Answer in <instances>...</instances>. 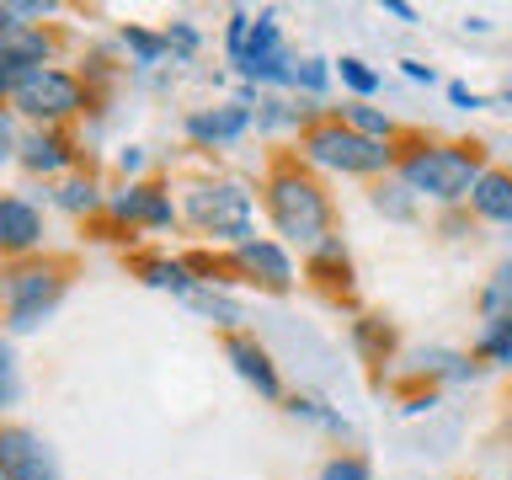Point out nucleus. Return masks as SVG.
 <instances>
[{
    "label": "nucleus",
    "instance_id": "nucleus-1",
    "mask_svg": "<svg viewBox=\"0 0 512 480\" xmlns=\"http://www.w3.org/2000/svg\"><path fill=\"white\" fill-rule=\"evenodd\" d=\"M267 214H272V224H278V235L294 240V246L320 251L331 240V203H326V192H320L304 171H294V166L272 171Z\"/></svg>",
    "mask_w": 512,
    "mask_h": 480
},
{
    "label": "nucleus",
    "instance_id": "nucleus-2",
    "mask_svg": "<svg viewBox=\"0 0 512 480\" xmlns=\"http://www.w3.org/2000/svg\"><path fill=\"white\" fill-rule=\"evenodd\" d=\"M64 299V267L59 262H16L0 272V310H6V331L27 336L43 331L48 315Z\"/></svg>",
    "mask_w": 512,
    "mask_h": 480
},
{
    "label": "nucleus",
    "instance_id": "nucleus-3",
    "mask_svg": "<svg viewBox=\"0 0 512 480\" xmlns=\"http://www.w3.org/2000/svg\"><path fill=\"white\" fill-rule=\"evenodd\" d=\"M400 182H406L416 198L432 203H459L470 198L480 182V155L475 150H454V144H422L400 160Z\"/></svg>",
    "mask_w": 512,
    "mask_h": 480
},
{
    "label": "nucleus",
    "instance_id": "nucleus-4",
    "mask_svg": "<svg viewBox=\"0 0 512 480\" xmlns=\"http://www.w3.org/2000/svg\"><path fill=\"white\" fill-rule=\"evenodd\" d=\"M86 102H91V91L80 86V75L59 70V64H43V70L22 75V86H16V96H11V112L32 128H59V123L80 118Z\"/></svg>",
    "mask_w": 512,
    "mask_h": 480
},
{
    "label": "nucleus",
    "instance_id": "nucleus-5",
    "mask_svg": "<svg viewBox=\"0 0 512 480\" xmlns=\"http://www.w3.org/2000/svg\"><path fill=\"white\" fill-rule=\"evenodd\" d=\"M304 160L310 166H326V171H342V176H379L395 166V150L379 139H363L358 128L347 123H315L304 134Z\"/></svg>",
    "mask_w": 512,
    "mask_h": 480
},
{
    "label": "nucleus",
    "instance_id": "nucleus-6",
    "mask_svg": "<svg viewBox=\"0 0 512 480\" xmlns=\"http://www.w3.org/2000/svg\"><path fill=\"white\" fill-rule=\"evenodd\" d=\"M251 192L240 187V182H203V187H192L187 192V219L198 224L203 235H214V240H230V246H246L251 235Z\"/></svg>",
    "mask_w": 512,
    "mask_h": 480
},
{
    "label": "nucleus",
    "instance_id": "nucleus-7",
    "mask_svg": "<svg viewBox=\"0 0 512 480\" xmlns=\"http://www.w3.org/2000/svg\"><path fill=\"white\" fill-rule=\"evenodd\" d=\"M235 70L246 75V80H262V86H288V75H294V59H288V48H283L278 11H256L251 38H246V54L235 59Z\"/></svg>",
    "mask_w": 512,
    "mask_h": 480
},
{
    "label": "nucleus",
    "instance_id": "nucleus-8",
    "mask_svg": "<svg viewBox=\"0 0 512 480\" xmlns=\"http://www.w3.org/2000/svg\"><path fill=\"white\" fill-rule=\"evenodd\" d=\"M0 480H59V454L43 432L0 427Z\"/></svg>",
    "mask_w": 512,
    "mask_h": 480
},
{
    "label": "nucleus",
    "instance_id": "nucleus-9",
    "mask_svg": "<svg viewBox=\"0 0 512 480\" xmlns=\"http://www.w3.org/2000/svg\"><path fill=\"white\" fill-rule=\"evenodd\" d=\"M107 214L118 219V224H144V230H166V224L176 219V203H171L160 187H150V182H128V187H118V192L107 198Z\"/></svg>",
    "mask_w": 512,
    "mask_h": 480
},
{
    "label": "nucleus",
    "instance_id": "nucleus-10",
    "mask_svg": "<svg viewBox=\"0 0 512 480\" xmlns=\"http://www.w3.org/2000/svg\"><path fill=\"white\" fill-rule=\"evenodd\" d=\"M38 246H43V214H38V203L6 192V198H0V256H32Z\"/></svg>",
    "mask_w": 512,
    "mask_h": 480
},
{
    "label": "nucleus",
    "instance_id": "nucleus-11",
    "mask_svg": "<svg viewBox=\"0 0 512 480\" xmlns=\"http://www.w3.org/2000/svg\"><path fill=\"white\" fill-rule=\"evenodd\" d=\"M224 358L235 363V374L246 379L262 400H278V395H283L278 363H272V352H267L262 342H256V336H230V342H224Z\"/></svg>",
    "mask_w": 512,
    "mask_h": 480
},
{
    "label": "nucleus",
    "instance_id": "nucleus-12",
    "mask_svg": "<svg viewBox=\"0 0 512 480\" xmlns=\"http://www.w3.org/2000/svg\"><path fill=\"white\" fill-rule=\"evenodd\" d=\"M256 128V112L246 102H224V107H203V112H192L187 118V139H198V144H235L240 134H251Z\"/></svg>",
    "mask_w": 512,
    "mask_h": 480
},
{
    "label": "nucleus",
    "instance_id": "nucleus-13",
    "mask_svg": "<svg viewBox=\"0 0 512 480\" xmlns=\"http://www.w3.org/2000/svg\"><path fill=\"white\" fill-rule=\"evenodd\" d=\"M22 166L32 171V176H64L75 166V150H70V139L59 134V128H32V134L22 139Z\"/></svg>",
    "mask_w": 512,
    "mask_h": 480
},
{
    "label": "nucleus",
    "instance_id": "nucleus-14",
    "mask_svg": "<svg viewBox=\"0 0 512 480\" xmlns=\"http://www.w3.org/2000/svg\"><path fill=\"white\" fill-rule=\"evenodd\" d=\"M235 262L246 267L256 283H267V288L294 283V262H288V251L278 246V240H246V246H235Z\"/></svg>",
    "mask_w": 512,
    "mask_h": 480
},
{
    "label": "nucleus",
    "instance_id": "nucleus-15",
    "mask_svg": "<svg viewBox=\"0 0 512 480\" xmlns=\"http://www.w3.org/2000/svg\"><path fill=\"white\" fill-rule=\"evenodd\" d=\"M475 214L491 224H512V171H480V182L470 192Z\"/></svg>",
    "mask_w": 512,
    "mask_h": 480
},
{
    "label": "nucleus",
    "instance_id": "nucleus-16",
    "mask_svg": "<svg viewBox=\"0 0 512 480\" xmlns=\"http://www.w3.org/2000/svg\"><path fill=\"white\" fill-rule=\"evenodd\" d=\"M182 304L198 310L203 320H214V326H240V320H246V304H240L235 294H224V288H214V283H198Z\"/></svg>",
    "mask_w": 512,
    "mask_h": 480
},
{
    "label": "nucleus",
    "instance_id": "nucleus-17",
    "mask_svg": "<svg viewBox=\"0 0 512 480\" xmlns=\"http://www.w3.org/2000/svg\"><path fill=\"white\" fill-rule=\"evenodd\" d=\"M54 203L64 208V214H96V208H107V198H102V182H96L91 171H70L59 182V192H54Z\"/></svg>",
    "mask_w": 512,
    "mask_h": 480
},
{
    "label": "nucleus",
    "instance_id": "nucleus-18",
    "mask_svg": "<svg viewBox=\"0 0 512 480\" xmlns=\"http://www.w3.org/2000/svg\"><path fill=\"white\" fill-rule=\"evenodd\" d=\"M288 416H294V422H304V427H315V432H336V438H352V422L342 411H331L326 400L320 395H288Z\"/></svg>",
    "mask_w": 512,
    "mask_h": 480
},
{
    "label": "nucleus",
    "instance_id": "nucleus-19",
    "mask_svg": "<svg viewBox=\"0 0 512 480\" xmlns=\"http://www.w3.org/2000/svg\"><path fill=\"white\" fill-rule=\"evenodd\" d=\"M118 43H123V54L134 59L139 75H150L155 64H166V54H171V48H166V32H150V27H134V22L118 32Z\"/></svg>",
    "mask_w": 512,
    "mask_h": 480
},
{
    "label": "nucleus",
    "instance_id": "nucleus-20",
    "mask_svg": "<svg viewBox=\"0 0 512 480\" xmlns=\"http://www.w3.org/2000/svg\"><path fill=\"white\" fill-rule=\"evenodd\" d=\"M139 272H144V283H150V288H160V294H176V299H187L192 288H198L192 267L176 262V256H150V262H144Z\"/></svg>",
    "mask_w": 512,
    "mask_h": 480
},
{
    "label": "nucleus",
    "instance_id": "nucleus-21",
    "mask_svg": "<svg viewBox=\"0 0 512 480\" xmlns=\"http://www.w3.org/2000/svg\"><path fill=\"white\" fill-rule=\"evenodd\" d=\"M22 406V358H16L11 331H0V411Z\"/></svg>",
    "mask_w": 512,
    "mask_h": 480
},
{
    "label": "nucleus",
    "instance_id": "nucleus-22",
    "mask_svg": "<svg viewBox=\"0 0 512 480\" xmlns=\"http://www.w3.org/2000/svg\"><path fill=\"white\" fill-rule=\"evenodd\" d=\"M480 315L486 320H512V262L496 267V278L480 288Z\"/></svg>",
    "mask_w": 512,
    "mask_h": 480
},
{
    "label": "nucleus",
    "instance_id": "nucleus-23",
    "mask_svg": "<svg viewBox=\"0 0 512 480\" xmlns=\"http://www.w3.org/2000/svg\"><path fill=\"white\" fill-rule=\"evenodd\" d=\"M336 75H342V86H347L352 96H374V91L384 86V75H379L368 59H358V54H342V59H336Z\"/></svg>",
    "mask_w": 512,
    "mask_h": 480
},
{
    "label": "nucleus",
    "instance_id": "nucleus-24",
    "mask_svg": "<svg viewBox=\"0 0 512 480\" xmlns=\"http://www.w3.org/2000/svg\"><path fill=\"white\" fill-rule=\"evenodd\" d=\"M475 352L486 363H512V320H486V331H480V342H475Z\"/></svg>",
    "mask_w": 512,
    "mask_h": 480
},
{
    "label": "nucleus",
    "instance_id": "nucleus-25",
    "mask_svg": "<svg viewBox=\"0 0 512 480\" xmlns=\"http://www.w3.org/2000/svg\"><path fill=\"white\" fill-rule=\"evenodd\" d=\"M331 64L326 59H294V75H288V86H299V91H310V96H320L331 86Z\"/></svg>",
    "mask_w": 512,
    "mask_h": 480
},
{
    "label": "nucleus",
    "instance_id": "nucleus-26",
    "mask_svg": "<svg viewBox=\"0 0 512 480\" xmlns=\"http://www.w3.org/2000/svg\"><path fill=\"white\" fill-rule=\"evenodd\" d=\"M347 128H358L363 139H379V144H390V134H395V123L384 118V112H374V107H347V118H342Z\"/></svg>",
    "mask_w": 512,
    "mask_h": 480
},
{
    "label": "nucleus",
    "instance_id": "nucleus-27",
    "mask_svg": "<svg viewBox=\"0 0 512 480\" xmlns=\"http://www.w3.org/2000/svg\"><path fill=\"white\" fill-rule=\"evenodd\" d=\"M374 208H379V214H390V219H411L416 214V192L406 182H400V187H379L374 192Z\"/></svg>",
    "mask_w": 512,
    "mask_h": 480
},
{
    "label": "nucleus",
    "instance_id": "nucleus-28",
    "mask_svg": "<svg viewBox=\"0 0 512 480\" xmlns=\"http://www.w3.org/2000/svg\"><path fill=\"white\" fill-rule=\"evenodd\" d=\"M198 43H203V32L192 27V22H171V27H166V48H171V64L192 59V54H198Z\"/></svg>",
    "mask_w": 512,
    "mask_h": 480
},
{
    "label": "nucleus",
    "instance_id": "nucleus-29",
    "mask_svg": "<svg viewBox=\"0 0 512 480\" xmlns=\"http://www.w3.org/2000/svg\"><path fill=\"white\" fill-rule=\"evenodd\" d=\"M315 480H374V475H368V464H363L358 454H336V459L320 464Z\"/></svg>",
    "mask_w": 512,
    "mask_h": 480
},
{
    "label": "nucleus",
    "instance_id": "nucleus-30",
    "mask_svg": "<svg viewBox=\"0 0 512 480\" xmlns=\"http://www.w3.org/2000/svg\"><path fill=\"white\" fill-rule=\"evenodd\" d=\"M251 11H230V27H224V54H230V64L246 54V38H251Z\"/></svg>",
    "mask_w": 512,
    "mask_h": 480
},
{
    "label": "nucleus",
    "instance_id": "nucleus-31",
    "mask_svg": "<svg viewBox=\"0 0 512 480\" xmlns=\"http://www.w3.org/2000/svg\"><path fill=\"white\" fill-rule=\"evenodd\" d=\"M22 128H16V112H0V166H11L16 155H22Z\"/></svg>",
    "mask_w": 512,
    "mask_h": 480
},
{
    "label": "nucleus",
    "instance_id": "nucleus-32",
    "mask_svg": "<svg viewBox=\"0 0 512 480\" xmlns=\"http://www.w3.org/2000/svg\"><path fill=\"white\" fill-rule=\"evenodd\" d=\"M144 166H150V155H144V144H123V150H118V171H123V176H139Z\"/></svg>",
    "mask_w": 512,
    "mask_h": 480
},
{
    "label": "nucleus",
    "instance_id": "nucleus-33",
    "mask_svg": "<svg viewBox=\"0 0 512 480\" xmlns=\"http://www.w3.org/2000/svg\"><path fill=\"white\" fill-rule=\"evenodd\" d=\"M448 102H454V107H464V112H475V107H486V96H480V91H470L464 80H448Z\"/></svg>",
    "mask_w": 512,
    "mask_h": 480
},
{
    "label": "nucleus",
    "instance_id": "nucleus-34",
    "mask_svg": "<svg viewBox=\"0 0 512 480\" xmlns=\"http://www.w3.org/2000/svg\"><path fill=\"white\" fill-rule=\"evenodd\" d=\"M400 70H406V80H416V86H432V80H438V70L422 59H400Z\"/></svg>",
    "mask_w": 512,
    "mask_h": 480
},
{
    "label": "nucleus",
    "instance_id": "nucleus-35",
    "mask_svg": "<svg viewBox=\"0 0 512 480\" xmlns=\"http://www.w3.org/2000/svg\"><path fill=\"white\" fill-rule=\"evenodd\" d=\"M27 22H22V16H16V6H0V43H11L16 38V32H22Z\"/></svg>",
    "mask_w": 512,
    "mask_h": 480
},
{
    "label": "nucleus",
    "instance_id": "nucleus-36",
    "mask_svg": "<svg viewBox=\"0 0 512 480\" xmlns=\"http://www.w3.org/2000/svg\"><path fill=\"white\" fill-rule=\"evenodd\" d=\"M384 11H390L395 22H416V6H406V0H384Z\"/></svg>",
    "mask_w": 512,
    "mask_h": 480
},
{
    "label": "nucleus",
    "instance_id": "nucleus-37",
    "mask_svg": "<svg viewBox=\"0 0 512 480\" xmlns=\"http://www.w3.org/2000/svg\"><path fill=\"white\" fill-rule=\"evenodd\" d=\"M502 102H507V107H512V80H507V91H502Z\"/></svg>",
    "mask_w": 512,
    "mask_h": 480
}]
</instances>
